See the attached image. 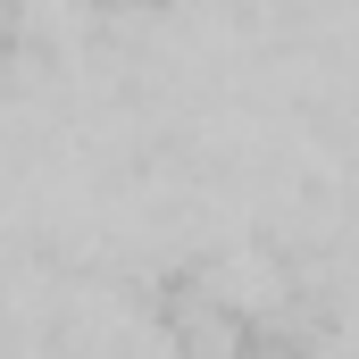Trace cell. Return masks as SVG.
Here are the masks:
<instances>
[]
</instances>
